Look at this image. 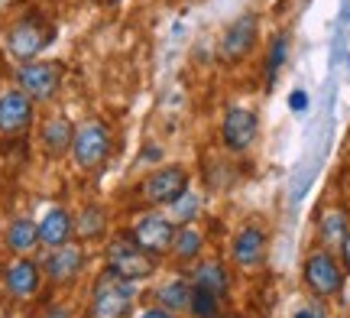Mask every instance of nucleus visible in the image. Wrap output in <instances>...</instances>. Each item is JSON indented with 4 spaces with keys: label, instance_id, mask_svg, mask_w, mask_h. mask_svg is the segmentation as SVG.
I'll return each mask as SVG.
<instances>
[{
    "label": "nucleus",
    "instance_id": "9",
    "mask_svg": "<svg viewBox=\"0 0 350 318\" xmlns=\"http://www.w3.org/2000/svg\"><path fill=\"white\" fill-rule=\"evenodd\" d=\"M175 224L169 221L165 215H159V211H143V215L133 221V228H130V237L146 250L150 256H165L169 250H172V241H175Z\"/></svg>",
    "mask_w": 350,
    "mask_h": 318
},
{
    "label": "nucleus",
    "instance_id": "30",
    "mask_svg": "<svg viewBox=\"0 0 350 318\" xmlns=\"http://www.w3.org/2000/svg\"><path fill=\"white\" fill-rule=\"evenodd\" d=\"M143 159H146V163H159V159H163V150H159V146H146V150H143Z\"/></svg>",
    "mask_w": 350,
    "mask_h": 318
},
{
    "label": "nucleus",
    "instance_id": "10",
    "mask_svg": "<svg viewBox=\"0 0 350 318\" xmlns=\"http://www.w3.org/2000/svg\"><path fill=\"white\" fill-rule=\"evenodd\" d=\"M16 85L29 101H49L62 85V65L59 62H23L16 72Z\"/></svg>",
    "mask_w": 350,
    "mask_h": 318
},
{
    "label": "nucleus",
    "instance_id": "1",
    "mask_svg": "<svg viewBox=\"0 0 350 318\" xmlns=\"http://www.w3.org/2000/svg\"><path fill=\"white\" fill-rule=\"evenodd\" d=\"M188 189H191V172L182 163H165L139 178L137 198L146 208H165V204H172Z\"/></svg>",
    "mask_w": 350,
    "mask_h": 318
},
{
    "label": "nucleus",
    "instance_id": "28",
    "mask_svg": "<svg viewBox=\"0 0 350 318\" xmlns=\"http://www.w3.org/2000/svg\"><path fill=\"white\" fill-rule=\"evenodd\" d=\"M137 318H178V315H172V312H165L163 306H146Z\"/></svg>",
    "mask_w": 350,
    "mask_h": 318
},
{
    "label": "nucleus",
    "instance_id": "18",
    "mask_svg": "<svg viewBox=\"0 0 350 318\" xmlns=\"http://www.w3.org/2000/svg\"><path fill=\"white\" fill-rule=\"evenodd\" d=\"M39 140H42V150L49 156H62L72 150V140H75V127L68 124V117H49L42 130H39Z\"/></svg>",
    "mask_w": 350,
    "mask_h": 318
},
{
    "label": "nucleus",
    "instance_id": "21",
    "mask_svg": "<svg viewBox=\"0 0 350 318\" xmlns=\"http://www.w3.org/2000/svg\"><path fill=\"white\" fill-rule=\"evenodd\" d=\"M188 295H191V282H188L185 276H172V280H165L163 286L152 293V299H156V306H163L165 312L178 315V312L188 308Z\"/></svg>",
    "mask_w": 350,
    "mask_h": 318
},
{
    "label": "nucleus",
    "instance_id": "3",
    "mask_svg": "<svg viewBox=\"0 0 350 318\" xmlns=\"http://www.w3.org/2000/svg\"><path fill=\"white\" fill-rule=\"evenodd\" d=\"M344 267H340V260L327 247H314L308 250L305 256V263H301V282H305V289L314 295V299H334L340 295L344 289Z\"/></svg>",
    "mask_w": 350,
    "mask_h": 318
},
{
    "label": "nucleus",
    "instance_id": "14",
    "mask_svg": "<svg viewBox=\"0 0 350 318\" xmlns=\"http://www.w3.org/2000/svg\"><path fill=\"white\" fill-rule=\"evenodd\" d=\"M81 267H85V250L78 247V243H62V247H52L49 256L42 260V269H46V276H49L52 282H72L81 273Z\"/></svg>",
    "mask_w": 350,
    "mask_h": 318
},
{
    "label": "nucleus",
    "instance_id": "11",
    "mask_svg": "<svg viewBox=\"0 0 350 318\" xmlns=\"http://www.w3.org/2000/svg\"><path fill=\"white\" fill-rule=\"evenodd\" d=\"M266 250H269L266 230L256 228V224H247L230 241V263L237 269H243V273H253V269H260L266 263Z\"/></svg>",
    "mask_w": 350,
    "mask_h": 318
},
{
    "label": "nucleus",
    "instance_id": "27",
    "mask_svg": "<svg viewBox=\"0 0 350 318\" xmlns=\"http://www.w3.org/2000/svg\"><path fill=\"white\" fill-rule=\"evenodd\" d=\"M292 318H327V312L318 302H312V306H301V308H295V315Z\"/></svg>",
    "mask_w": 350,
    "mask_h": 318
},
{
    "label": "nucleus",
    "instance_id": "23",
    "mask_svg": "<svg viewBox=\"0 0 350 318\" xmlns=\"http://www.w3.org/2000/svg\"><path fill=\"white\" fill-rule=\"evenodd\" d=\"M7 247L20 256L29 254V250H36L39 247V224H33L29 217L10 221V228H7Z\"/></svg>",
    "mask_w": 350,
    "mask_h": 318
},
{
    "label": "nucleus",
    "instance_id": "12",
    "mask_svg": "<svg viewBox=\"0 0 350 318\" xmlns=\"http://www.w3.org/2000/svg\"><path fill=\"white\" fill-rule=\"evenodd\" d=\"M33 127V101L20 88L0 91V137L13 140Z\"/></svg>",
    "mask_w": 350,
    "mask_h": 318
},
{
    "label": "nucleus",
    "instance_id": "19",
    "mask_svg": "<svg viewBox=\"0 0 350 318\" xmlns=\"http://www.w3.org/2000/svg\"><path fill=\"white\" fill-rule=\"evenodd\" d=\"M204 230L195 228V224H185V228L175 230V241H172V250L169 254L182 263V267H191L195 260H201V254H204Z\"/></svg>",
    "mask_w": 350,
    "mask_h": 318
},
{
    "label": "nucleus",
    "instance_id": "15",
    "mask_svg": "<svg viewBox=\"0 0 350 318\" xmlns=\"http://www.w3.org/2000/svg\"><path fill=\"white\" fill-rule=\"evenodd\" d=\"M3 289L13 295V299H33L39 293V263L33 260H13L10 267L3 269Z\"/></svg>",
    "mask_w": 350,
    "mask_h": 318
},
{
    "label": "nucleus",
    "instance_id": "7",
    "mask_svg": "<svg viewBox=\"0 0 350 318\" xmlns=\"http://www.w3.org/2000/svg\"><path fill=\"white\" fill-rule=\"evenodd\" d=\"M111 156V127L104 120H85L81 127H75V140H72V159L78 169L94 172L104 159Z\"/></svg>",
    "mask_w": 350,
    "mask_h": 318
},
{
    "label": "nucleus",
    "instance_id": "24",
    "mask_svg": "<svg viewBox=\"0 0 350 318\" xmlns=\"http://www.w3.org/2000/svg\"><path fill=\"white\" fill-rule=\"evenodd\" d=\"M286 59H288V33H279V36H273L269 49H266V65H262V78H266L262 85H266V88L275 85V78L282 72Z\"/></svg>",
    "mask_w": 350,
    "mask_h": 318
},
{
    "label": "nucleus",
    "instance_id": "25",
    "mask_svg": "<svg viewBox=\"0 0 350 318\" xmlns=\"http://www.w3.org/2000/svg\"><path fill=\"white\" fill-rule=\"evenodd\" d=\"M188 318H214L221 315V299L208 289H198V286H191V295H188Z\"/></svg>",
    "mask_w": 350,
    "mask_h": 318
},
{
    "label": "nucleus",
    "instance_id": "26",
    "mask_svg": "<svg viewBox=\"0 0 350 318\" xmlns=\"http://www.w3.org/2000/svg\"><path fill=\"white\" fill-rule=\"evenodd\" d=\"M288 107H292L295 114H301V111L308 107V94H305V91H301V88H295V91H292V94H288Z\"/></svg>",
    "mask_w": 350,
    "mask_h": 318
},
{
    "label": "nucleus",
    "instance_id": "4",
    "mask_svg": "<svg viewBox=\"0 0 350 318\" xmlns=\"http://www.w3.org/2000/svg\"><path fill=\"white\" fill-rule=\"evenodd\" d=\"M104 260H107V273L120 276V280H130V282H139L156 273V256L146 254L130 234H117L107 243Z\"/></svg>",
    "mask_w": 350,
    "mask_h": 318
},
{
    "label": "nucleus",
    "instance_id": "32",
    "mask_svg": "<svg viewBox=\"0 0 350 318\" xmlns=\"http://www.w3.org/2000/svg\"><path fill=\"white\" fill-rule=\"evenodd\" d=\"M3 3H7V0H0V7H3Z\"/></svg>",
    "mask_w": 350,
    "mask_h": 318
},
{
    "label": "nucleus",
    "instance_id": "29",
    "mask_svg": "<svg viewBox=\"0 0 350 318\" xmlns=\"http://www.w3.org/2000/svg\"><path fill=\"white\" fill-rule=\"evenodd\" d=\"M340 267H344V273H350V230L340 241Z\"/></svg>",
    "mask_w": 350,
    "mask_h": 318
},
{
    "label": "nucleus",
    "instance_id": "13",
    "mask_svg": "<svg viewBox=\"0 0 350 318\" xmlns=\"http://www.w3.org/2000/svg\"><path fill=\"white\" fill-rule=\"evenodd\" d=\"M191 286H198V289H208L214 293L217 299H227L230 293V286H234V276H230V267H227L224 260H217V256H201L195 260L191 267H188V276H185Z\"/></svg>",
    "mask_w": 350,
    "mask_h": 318
},
{
    "label": "nucleus",
    "instance_id": "22",
    "mask_svg": "<svg viewBox=\"0 0 350 318\" xmlns=\"http://www.w3.org/2000/svg\"><path fill=\"white\" fill-rule=\"evenodd\" d=\"M107 234V215L100 204H88L75 217V237L78 241H100Z\"/></svg>",
    "mask_w": 350,
    "mask_h": 318
},
{
    "label": "nucleus",
    "instance_id": "2",
    "mask_svg": "<svg viewBox=\"0 0 350 318\" xmlns=\"http://www.w3.org/2000/svg\"><path fill=\"white\" fill-rule=\"evenodd\" d=\"M137 282L120 280L113 273H100L98 282H94V293H91V302H88V318H126L133 312V302H137Z\"/></svg>",
    "mask_w": 350,
    "mask_h": 318
},
{
    "label": "nucleus",
    "instance_id": "5",
    "mask_svg": "<svg viewBox=\"0 0 350 318\" xmlns=\"http://www.w3.org/2000/svg\"><path fill=\"white\" fill-rule=\"evenodd\" d=\"M55 39L49 20H42L36 13H29L23 20H16L7 33V52H10L16 62H36V55Z\"/></svg>",
    "mask_w": 350,
    "mask_h": 318
},
{
    "label": "nucleus",
    "instance_id": "16",
    "mask_svg": "<svg viewBox=\"0 0 350 318\" xmlns=\"http://www.w3.org/2000/svg\"><path fill=\"white\" fill-rule=\"evenodd\" d=\"M75 237V217L68 215L65 208H49L42 221H39V243H46V247H62Z\"/></svg>",
    "mask_w": 350,
    "mask_h": 318
},
{
    "label": "nucleus",
    "instance_id": "17",
    "mask_svg": "<svg viewBox=\"0 0 350 318\" xmlns=\"http://www.w3.org/2000/svg\"><path fill=\"white\" fill-rule=\"evenodd\" d=\"M350 230V211L344 204H331V208H321L318 215V243L321 247H340L344 234Z\"/></svg>",
    "mask_w": 350,
    "mask_h": 318
},
{
    "label": "nucleus",
    "instance_id": "20",
    "mask_svg": "<svg viewBox=\"0 0 350 318\" xmlns=\"http://www.w3.org/2000/svg\"><path fill=\"white\" fill-rule=\"evenodd\" d=\"M201 208H204V195L195 189L182 191L172 204H165V217L172 221L175 228H185V224H195L201 217Z\"/></svg>",
    "mask_w": 350,
    "mask_h": 318
},
{
    "label": "nucleus",
    "instance_id": "6",
    "mask_svg": "<svg viewBox=\"0 0 350 318\" xmlns=\"http://www.w3.org/2000/svg\"><path fill=\"white\" fill-rule=\"evenodd\" d=\"M217 137H221V146L230 150V153H247V150H253L256 140H260V114H256V107L230 104L224 111V117H221Z\"/></svg>",
    "mask_w": 350,
    "mask_h": 318
},
{
    "label": "nucleus",
    "instance_id": "8",
    "mask_svg": "<svg viewBox=\"0 0 350 318\" xmlns=\"http://www.w3.org/2000/svg\"><path fill=\"white\" fill-rule=\"evenodd\" d=\"M260 36V16L256 13H240L234 23L224 29V36L217 42V59L224 65H240L250 59L253 46Z\"/></svg>",
    "mask_w": 350,
    "mask_h": 318
},
{
    "label": "nucleus",
    "instance_id": "31",
    "mask_svg": "<svg viewBox=\"0 0 350 318\" xmlns=\"http://www.w3.org/2000/svg\"><path fill=\"white\" fill-rule=\"evenodd\" d=\"M214 318H234V315H214Z\"/></svg>",
    "mask_w": 350,
    "mask_h": 318
}]
</instances>
